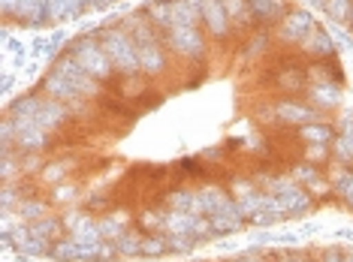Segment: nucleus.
<instances>
[{"mask_svg": "<svg viewBox=\"0 0 353 262\" xmlns=\"http://www.w3.org/2000/svg\"><path fill=\"white\" fill-rule=\"evenodd\" d=\"M305 45H308V52H314V54H329V52L335 49L332 36H326L323 30H317V34H314V43H311V39H308V43H305Z\"/></svg>", "mask_w": 353, "mask_h": 262, "instance_id": "dca6fc26", "label": "nucleus"}, {"mask_svg": "<svg viewBox=\"0 0 353 262\" xmlns=\"http://www.w3.org/2000/svg\"><path fill=\"white\" fill-rule=\"evenodd\" d=\"M335 151H339L341 160H353V115L344 121V136L335 142Z\"/></svg>", "mask_w": 353, "mask_h": 262, "instance_id": "4468645a", "label": "nucleus"}, {"mask_svg": "<svg viewBox=\"0 0 353 262\" xmlns=\"http://www.w3.org/2000/svg\"><path fill=\"white\" fill-rule=\"evenodd\" d=\"M46 91H49L52 97H58V100H76V97H82V94H79L76 87L70 85L63 76H58V73H52L49 78H46Z\"/></svg>", "mask_w": 353, "mask_h": 262, "instance_id": "9b49d317", "label": "nucleus"}, {"mask_svg": "<svg viewBox=\"0 0 353 262\" xmlns=\"http://www.w3.org/2000/svg\"><path fill=\"white\" fill-rule=\"evenodd\" d=\"M109 0H91V6H106Z\"/></svg>", "mask_w": 353, "mask_h": 262, "instance_id": "bb28decb", "label": "nucleus"}, {"mask_svg": "<svg viewBox=\"0 0 353 262\" xmlns=\"http://www.w3.org/2000/svg\"><path fill=\"white\" fill-rule=\"evenodd\" d=\"M103 49H106L109 61L115 63L121 73L139 69V54H136L133 39L127 34H121V30H106V34H103Z\"/></svg>", "mask_w": 353, "mask_h": 262, "instance_id": "f03ea898", "label": "nucleus"}, {"mask_svg": "<svg viewBox=\"0 0 353 262\" xmlns=\"http://www.w3.org/2000/svg\"><path fill=\"white\" fill-rule=\"evenodd\" d=\"M278 115L284 118V121H296V124H308L317 118V109L311 106H299V102H284V106H278Z\"/></svg>", "mask_w": 353, "mask_h": 262, "instance_id": "9d476101", "label": "nucleus"}, {"mask_svg": "<svg viewBox=\"0 0 353 262\" xmlns=\"http://www.w3.org/2000/svg\"><path fill=\"white\" fill-rule=\"evenodd\" d=\"M221 3H223V10H227L230 19H239V21L248 19V0H221Z\"/></svg>", "mask_w": 353, "mask_h": 262, "instance_id": "6ab92c4d", "label": "nucleus"}, {"mask_svg": "<svg viewBox=\"0 0 353 262\" xmlns=\"http://www.w3.org/2000/svg\"><path fill=\"white\" fill-rule=\"evenodd\" d=\"M323 262H344V256H341V253H326V256H323Z\"/></svg>", "mask_w": 353, "mask_h": 262, "instance_id": "393cba45", "label": "nucleus"}, {"mask_svg": "<svg viewBox=\"0 0 353 262\" xmlns=\"http://www.w3.org/2000/svg\"><path fill=\"white\" fill-rule=\"evenodd\" d=\"M133 45H136V54H139V67L148 69V73H157V69H163V49H160V43L154 39L148 28H136L133 30Z\"/></svg>", "mask_w": 353, "mask_h": 262, "instance_id": "20e7f679", "label": "nucleus"}, {"mask_svg": "<svg viewBox=\"0 0 353 262\" xmlns=\"http://www.w3.org/2000/svg\"><path fill=\"white\" fill-rule=\"evenodd\" d=\"M151 19L157 21V25H170L172 28V3H154L151 6Z\"/></svg>", "mask_w": 353, "mask_h": 262, "instance_id": "aec40b11", "label": "nucleus"}, {"mask_svg": "<svg viewBox=\"0 0 353 262\" xmlns=\"http://www.w3.org/2000/svg\"><path fill=\"white\" fill-rule=\"evenodd\" d=\"M311 97L317 100V106H335V102H339V87H335L332 82L314 85L311 87Z\"/></svg>", "mask_w": 353, "mask_h": 262, "instance_id": "ddd939ff", "label": "nucleus"}, {"mask_svg": "<svg viewBox=\"0 0 353 262\" xmlns=\"http://www.w3.org/2000/svg\"><path fill=\"white\" fill-rule=\"evenodd\" d=\"M302 139L305 142H314V145H326L332 139V127L326 124H305L302 127Z\"/></svg>", "mask_w": 353, "mask_h": 262, "instance_id": "f8f14e48", "label": "nucleus"}, {"mask_svg": "<svg viewBox=\"0 0 353 262\" xmlns=\"http://www.w3.org/2000/svg\"><path fill=\"white\" fill-rule=\"evenodd\" d=\"M199 12H203L205 25H208V30H212L214 36H223V34H227L230 15H227V10H223L221 0H203V3H199Z\"/></svg>", "mask_w": 353, "mask_h": 262, "instance_id": "6e6552de", "label": "nucleus"}, {"mask_svg": "<svg viewBox=\"0 0 353 262\" xmlns=\"http://www.w3.org/2000/svg\"><path fill=\"white\" fill-rule=\"evenodd\" d=\"M73 58L82 63V69L88 76H94V78H106L112 73V67L115 63L109 61V54L103 45H97L94 39H82V43L76 45V52H73Z\"/></svg>", "mask_w": 353, "mask_h": 262, "instance_id": "7ed1b4c3", "label": "nucleus"}, {"mask_svg": "<svg viewBox=\"0 0 353 262\" xmlns=\"http://www.w3.org/2000/svg\"><path fill=\"white\" fill-rule=\"evenodd\" d=\"M284 39H305L314 30V19H311V12H290L287 15V21H284Z\"/></svg>", "mask_w": 353, "mask_h": 262, "instance_id": "1a4fd4ad", "label": "nucleus"}, {"mask_svg": "<svg viewBox=\"0 0 353 262\" xmlns=\"http://www.w3.org/2000/svg\"><path fill=\"white\" fill-rule=\"evenodd\" d=\"M344 262H353V250H350V253H344Z\"/></svg>", "mask_w": 353, "mask_h": 262, "instance_id": "cd10ccee", "label": "nucleus"}, {"mask_svg": "<svg viewBox=\"0 0 353 262\" xmlns=\"http://www.w3.org/2000/svg\"><path fill=\"white\" fill-rule=\"evenodd\" d=\"M170 43L181 54H194V58L203 52V39H199L194 25H175V28H170Z\"/></svg>", "mask_w": 353, "mask_h": 262, "instance_id": "0eeeda50", "label": "nucleus"}, {"mask_svg": "<svg viewBox=\"0 0 353 262\" xmlns=\"http://www.w3.org/2000/svg\"><path fill=\"white\" fill-rule=\"evenodd\" d=\"M275 202H278V211H281V214H302V211L311 205L308 193H302V190L293 187V184H281Z\"/></svg>", "mask_w": 353, "mask_h": 262, "instance_id": "423d86ee", "label": "nucleus"}, {"mask_svg": "<svg viewBox=\"0 0 353 262\" xmlns=\"http://www.w3.org/2000/svg\"><path fill=\"white\" fill-rule=\"evenodd\" d=\"M290 262H299V259H290Z\"/></svg>", "mask_w": 353, "mask_h": 262, "instance_id": "c85d7f7f", "label": "nucleus"}, {"mask_svg": "<svg viewBox=\"0 0 353 262\" xmlns=\"http://www.w3.org/2000/svg\"><path fill=\"white\" fill-rule=\"evenodd\" d=\"M332 43H339L341 49H350V45H353V39H350L347 34H344L341 28H332Z\"/></svg>", "mask_w": 353, "mask_h": 262, "instance_id": "5701e85b", "label": "nucleus"}, {"mask_svg": "<svg viewBox=\"0 0 353 262\" xmlns=\"http://www.w3.org/2000/svg\"><path fill=\"white\" fill-rule=\"evenodd\" d=\"M54 73L67 78V82L73 85L79 94H82V97H85V94H97V78L88 76L85 69H82V63H79L76 58H63L58 67H54Z\"/></svg>", "mask_w": 353, "mask_h": 262, "instance_id": "39448f33", "label": "nucleus"}, {"mask_svg": "<svg viewBox=\"0 0 353 262\" xmlns=\"http://www.w3.org/2000/svg\"><path fill=\"white\" fill-rule=\"evenodd\" d=\"M30 235L39 238V241H52V238L58 235V223H54V220H39V223L30 229Z\"/></svg>", "mask_w": 353, "mask_h": 262, "instance_id": "f3484780", "label": "nucleus"}, {"mask_svg": "<svg viewBox=\"0 0 353 262\" xmlns=\"http://www.w3.org/2000/svg\"><path fill=\"white\" fill-rule=\"evenodd\" d=\"M63 115H67V109L52 100L25 97L15 102V121H34L37 127H43V130H54V127L63 121Z\"/></svg>", "mask_w": 353, "mask_h": 262, "instance_id": "f257e3e1", "label": "nucleus"}, {"mask_svg": "<svg viewBox=\"0 0 353 262\" xmlns=\"http://www.w3.org/2000/svg\"><path fill=\"white\" fill-rule=\"evenodd\" d=\"M163 250H166V244L160 238H142V253L145 256H160Z\"/></svg>", "mask_w": 353, "mask_h": 262, "instance_id": "4be33fe9", "label": "nucleus"}, {"mask_svg": "<svg viewBox=\"0 0 353 262\" xmlns=\"http://www.w3.org/2000/svg\"><path fill=\"white\" fill-rule=\"evenodd\" d=\"M73 238H76V241H82V244H97L100 226H97V223H91V220H79Z\"/></svg>", "mask_w": 353, "mask_h": 262, "instance_id": "2eb2a0df", "label": "nucleus"}, {"mask_svg": "<svg viewBox=\"0 0 353 262\" xmlns=\"http://www.w3.org/2000/svg\"><path fill=\"white\" fill-rule=\"evenodd\" d=\"M326 12H329V19H335V21L347 19L350 15V0H326Z\"/></svg>", "mask_w": 353, "mask_h": 262, "instance_id": "a211bd4d", "label": "nucleus"}, {"mask_svg": "<svg viewBox=\"0 0 353 262\" xmlns=\"http://www.w3.org/2000/svg\"><path fill=\"white\" fill-rule=\"evenodd\" d=\"M248 6H251V12L263 15V19H269V15L278 12V0H248Z\"/></svg>", "mask_w": 353, "mask_h": 262, "instance_id": "412c9836", "label": "nucleus"}, {"mask_svg": "<svg viewBox=\"0 0 353 262\" xmlns=\"http://www.w3.org/2000/svg\"><path fill=\"white\" fill-rule=\"evenodd\" d=\"M25 214H30V217H37V214H43V208H39V202H30L28 208H25Z\"/></svg>", "mask_w": 353, "mask_h": 262, "instance_id": "b1692460", "label": "nucleus"}, {"mask_svg": "<svg viewBox=\"0 0 353 262\" xmlns=\"http://www.w3.org/2000/svg\"><path fill=\"white\" fill-rule=\"evenodd\" d=\"M3 91H6V94L12 91V76H3Z\"/></svg>", "mask_w": 353, "mask_h": 262, "instance_id": "a878e982", "label": "nucleus"}]
</instances>
